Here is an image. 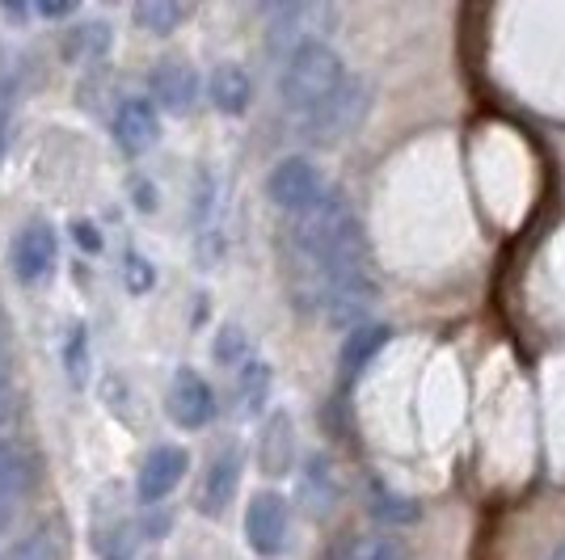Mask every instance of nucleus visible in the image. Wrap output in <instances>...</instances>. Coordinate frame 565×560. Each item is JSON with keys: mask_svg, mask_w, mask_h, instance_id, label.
Instances as JSON below:
<instances>
[{"mask_svg": "<svg viewBox=\"0 0 565 560\" xmlns=\"http://www.w3.org/2000/svg\"><path fill=\"white\" fill-rule=\"evenodd\" d=\"M363 115H367V89L359 85V80H347L338 94L317 110V115H308L300 127H305L308 140L317 143H338L342 136H351L354 127L363 122Z\"/></svg>", "mask_w": 565, "mask_h": 560, "instance_id": "obj_4", "label": "nucleus"}, {"mask_svg": "<svg viewBox=\"0 0 565 560\" xmlns=\"http://www.w3.org/2000/svg\"><path fill=\"white\" fill-rule=\"evenodd\" d=\"M351 76L342 68V55L330 43H308V47L291 51L287 64L279 72V97L291 115L305 122L308 115H317Z\"/></svg>", "mask_w": 565, "mask_h": 560, "instance_id": "obj_1", "label": "nucleus"}, {"mask_svg": "<svg viewBox=\"0 0 565 560\" xmlns=\"http://www.w3.org/2000/svg\"><path fill=\"white\" fill-rule=\"evenodd\" d=\"M207 97H212V106L220 115H245L249 110V101H254V80H249V72L241 68V64H220L212 72V80H207Z\"/></svg>", "mask_w": 565, "mask_h": 560, "instance_id": "obj_13", "label": "nucleus"}, {"mask_svg": "<svg viewBox=\"0 0 565 560\" xmlns=\"http://www.w3.org/2000/svg\"><path fill=\"white\" fill-rule=\"evenodd\" d=\"M270 384H275V375H270V367L262 363V358H249V363H241L236 367V409L245 413V418H254V413H262V405H266V397H270Z\"/></svg>", "mask_w": 565, "mask_h": 560, "instance_id": "obj_17", "label": "nucleus"}, {"mask_svg": "<svg viewBox=\"0 0 565 560\" xmlns=\"http://www.w3.org/2000/svg\"><path fill=\"white\" fill-rule=\"evenodd\" d=\"M55 254H60V240H55L51 224H30V228H22L18 240H13V270H18V279L39 282L43 274H51Z\"/></svg>", "mask_w": 565, "mask_h": 560, "instance_id": "obj_11", "label": "nucleus"}, {"mask_svg": "<svg viewBox=\"0 0 565 560\" xmlns=\"http://www.w3.org/2000/svg\"><path fill=\"white\" fill-rule=\"evenodd\" d=\"M190 467V455L182 446H152L140 464V481H136V493H140L143 506H157L166 502L169 493L182 485Z\"/></svg>", "mask_w": 565, "mask_h": 560, "instance_id": "obj_7", "label": "nucleus"}, {"mask_svg": "<svg viewBox=\"0 0 565 560\" xmlns=\"http://www.w3.org/2000/svg\"><path fill=\"white\" fill-rule=\"evenodd\" d=\"M0 333H4V329H0ZM0 342H4V337H0Z\"/></svg>", "mask_w": 565, "mask_h": 560, "instance_id": "obj_31", "label": "nucleus"}, {"mask_svg": "<svg viewBox=\"0 0 565 560\" xmlns=\"http://www.w3.org/2000/svg\"><path fill=\"white\" fill-rule=\"evenodd\" d=\"M212 354L220 358V363H228V367H241V363H249V337H245L236 325H224L220 329V337H215Z\"/></svg>", "mask_w": 565, "mask_h": 560, "instance_id": "obj_22", "label": "nucleus"}, {"mask_svg": "<svg viewBox=\"0 0 565 560\" xmlns=\"http://www.w3.org/2000/svg\"><path fill=\"white\" fill-rule=\"evenodd\" d=\"M384 342H388V329L384 325H367V329H351V337H347V346H342V371L347 379L363 371L380 351H384Z\"/></svg>", "mask_w": 565, "mask_h": 560, "instance_id": "obj_18", "label": "nucleus"}, {"mask_svg": "<svg viewBox=\"0 0 565 560\" xmlns=\"http://www.w3.org/2000/svg\"><path fill=\"white\" fill-rule=\"evenodd\" d=\"M0 560H64V548H60V539L51 536V531H30L13 548H4Z\"/></svg>", "mask_w": 565, "mask_h": 560, "instance_id": "obj_21", "label": "nucleus"}, {"mask_svg": "<svg viewBox=\"0 0 565 560\" xmlns=\"http://www.w3.org/2000/svg\"><path fill=\"white\" fill-rule=\"evenodd\" d=\"M18 76H22V68H18V55L9 47H0V110L13 101V94H18Z\"/></svg>", "mask_w": 565, "mask_h": 560, "instance_id": "obj_24", "label": "nucleus"}, {"mask_svg": "<svg viewBox=\"0 0 565 560\" xmlns=\"http://www.w3.org/2000/svg\"><path fill=\"white\" fill-rule=\"evenodd\" d=\"M169 418L178 421L182 430H203L215 418V392L212 384L194 367H182L169 384Z\"/></svg>", "mask_w": 565, "mask_h": 560, "instance_id": "obj_6", "label": "nucleus"}, {"mask_svg": "<svg viewBox=\"0 0 565 560\" xmlns=\"http://www.w3.org/2000/svg\"><path fill=\"white\" fill-rule=\"evenodd\" d=\"M305 502L308 514H330V506L338 502V481H333V467L326 455L308 460L305 467Z\"/></svg>", "mask_w": 565, "mask_h": 560, "instance_id": "obj_19", "label": "nucleus"}, {"mask_svg": "<svg viewBox=\"0 0 565 560\" xmlns=\"http://www.w3.org/2000/svg\"><path fill=\"white\" fill-rule=\"evenodd\" d=\"M131 18H136V25L148 30V34H173V30L190 18V9L178 4V0H140Z\"/></svg>", "mask_w": 565, "mask_h": 560, "instance_id": "obj_20", "label": "nucleus"}, {"mask_svg": "<svg viewBox=\"0 0 565 560\" xmlns=\"http://www.w3.org/2000/svg\"><path fill=\"white\" fill-rule=\"evenodd\" d=\"M548 560H565V543H562V548H553V557H548Z\"/></svg>", "mask_w": 565, "mask_h": 560, "instance_id": "obj_30", "label": "nucleus"}, {"mask_svg": "<svg viewBox=\"0 0 565 560\" xmlns=\"http://www.w3.org/2000/svg\"><path fill=\"white\" fill-rule=\"evenodd\" d=\"M296 455V439H291V418L275 413V418L262 426V443H258V467L262 476H282L291 467Z\"/></svg>", "mask_w": 565, "mask_h": 560, "instance_id": "obj_16", "label": "nucleus"}, {"mask_svg": "<svg viewBox=\"0 0 565 560\" xmlns=\"http://www.w3.org/2000/svg\"><path fill=\"white\" fill-rule=\"evenodd\" d=\"M199 101V76L182 60H166L152 72V106L169 115H190Z\"/></svg>", "mask_w": 565, "mask_h": 560, "instance_id": "obj_10", "label": "nucleus"}, {"mask_svg": "<svg viewBox=\"0 0 565 560\" xmlns=\"http://www.w3.org/2000/svg\"><path fill=\"white\" fill-rule=\"evenodd\" d=\"M161 140V110L148 97H127L115 115V143L127 157H143Z\"/></svg>", "mask_w": 565, "mask_h": 560, "instance_id": "obj_8", "label": "nucleus"}, {"mask_svg": "<svg viewBox=\"0 0 565 560\" xmlns=\"http://www.w3.org/2000/svg\"><path fill=\"white\" fill-rule=\"evenodd\" d=\"M326 194H330V186H326L321 169L308 161V157H282L270 169V177H266V198L279 211H287V215H305Z\"/></svg>", "mask_w": 565, "mask_h": 560, "instance_id": "obj_2", "label": "nucleus"}, {"mask_svg": "<svg viewBox=\"0 0 565 560\" xmlns=\"http://www.w3.org/2000/svg\"><path fill=\"white\" fill-rule=\"evenodd\" d=\"M333 22H338V13L326 9V4H287V9H275L270 47H287V55H291V51L308 47V43H326Z\"/></svg>", "mask_w": 565, "mask_h": 560, "instance_id": "obj_5", "label": "nucleus"}, {"mask_svg": "<svg viewBox=\"0 0 565 560\" xmlns=\"http://www.w3.org/2000/svg\"><path fill=\"white\" fill-rule=\"evenodd\" d=\"M89 539H94V552L102 560L131 557V548H136V527H131L127 510L118 506V493H115V502H106V497L97 502L94 523H89Z\"/></svg>", "mask_w": 565, "mask_h": 560, "instance_id": "obj_9", "label": "nucleus"}, {"mask_svg": "<svg viewBox=\"0 0 565 560\" xmlns=\"http://www.w3.org/2000/svg\"><path fill=\"white\" fill-rule=\"evenodd\" d=\"M287 527H291V510H287L282 493L262 489L249 497V506H245V543H249L262 560L282 557V548H287Z\"/></svg>", "mask_w": 565, "mask_h": 560, "instance_id": "obj_3", "label": "nucleus"}, {"mask_svg": "<svg viewBox=\"0 0 565 560\" xmlns=\"http://www.w3.org/2000/svg\"><path fill=\"white\" fill-rule=\"evenodd\" d=\"M39 485V464L22 443H0V497L22 502L25 493Z\"/></svg>", "mask_w": 565, "mask_h": 560, "instance_id": "obj_15", "label": "nucleus"}, {"mask_svg": "<svg viewBox=\"0 0 565 560\" xmlns=\"http://www.w3.org/2000/svg\"><path fill=\"white\" fill-rule=\"evenodd\" d=\"M72 233H76V245H85V249H102L94 224H72Z\"/></svg>", "mask_w": 565, "mask_h": 560, "instance_id": "obj_27", "label": "nucleus"}, {"mask_svg": "<svg viewBox=\"0 0 565 560\" xmlns=\"http://www.w3.org/2000/svg\"><path fill=\"white\" fill-rule=\"evenodd\" d=\"M18 413V388H13V367L0 351V426Z\"/></svg>", "mask_w": 565, "mask_h": 560, "instance_id": "obj_25", "label": "nucleus"}, {"mask_svg": "<svg viewBox=\"0 0 565 560\" xmlns=\"http://www.w3.org/2000/svg\"><path fill=\"white\" fill-rule=\"evenodd\" d=\"M39 13H43V18H68V13H76V9H72V4H43Z\"/></svg>", "mask_w": 565, "mask_h": 560, "instance_id": "obj_29", "label": "nucleus"}, {"mask_svg": "<svg viewBox=\"0 0 565 560\" xmlns=\"http://www.w3.org/2000/svg\"><path fill=\"white\" fill-rule=\"evenodd\" d=\"M122 279H127V287L140 295V291H148V287H152V279H157V274H152V266H148L143 257L127 254V274H122Z\"/></svg>", "mask_w": 565, "mask_h": 560, "instance_id": "obj_26", "label": "nucleus"}, {"mask_svg": "<svg viewBox=\"0 0 565 560\" xmlns=\"http://www.w3.org/2000/svg\"><path fill=\"white\" fill-rule=\"evenodd\" d=\"M18 506H22V502H9V497H0V536L13 527V514H18Z\"/></svg>", "mask_w": 565, "mask_h": 560, "instance_id": "obj_28", "label": "nucleus"}, {"mask_svg": "<svg viewBox=\"0 0 565 560\" xmlns=\"http://www.w3.org/2000/svg\"><path fill=\"white\" fill-rule=\"evenodd\" d=\"M347 560H405V557H401V543H397V539L372 536V539H359Z\"/></svg>", "mask_w": 565, "mask_h": 560, "instance_id": "obj_23", "label": "nucleus"}, {"mask_svg": "<svg viewBox=\"0 0 565 560\" xmlns=\"http://www.w3.org/2000/svg\"><path fill=\"white\" fill-rule=\"evenodd\" d=\"M236 485H241V460L233 451L220 455L207 464V476H203V489H199V510L203 514H224L233 506Z\"/></svg>", "mask_w": 565, "mask_h": 560, "instance_id": "obj_14", "label": "nucleus"}, {"mask_svg": "<svg viewBox=\"0 0 565 560\" xmlns=\"http://www.w3.org/2000/svg\"><path fill=\"white\" fill-rule=\"evenodd\" d=\"M110 43H115V34L106 22H76L60 34V55L72 68H89V64H102L110 55Z\"/></svg>", "mask_w": 565, "mask_h": 560, "instance_id": "obj_12", "label": "nucleus"}]
</instances>
